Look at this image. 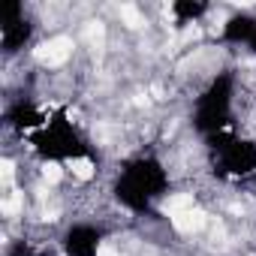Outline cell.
I'll return each mask as SVG.
<instances>
[{
  "instance_id": "cell-2",
  "label": "cell",
  "mask_w": 256,
  "mask_h": 256,
  "mask_svg": "<svg viewBox=\"0 0 256 256\" xmlns=\"http://www.w3.org/2000/svg\"><path fill=\"white\" fill-rule=\"evenodd\" d=\"M205 211H199V208H187V211H181V214H175L172 217V226L181 232V235H193V232H199V229H205Z\"/></svg>"
},
{
  "instance_id": "cell-5",
  "label": "cell",
  "mask_w": 256,
  "mask_h": 256,
  "mask_svg": "<svg viewBox=\"0 0 256 256\" xmlns=\"http://www.w3.org/2000/svg\"><path fill=\"white\" fill-rule=\"evenodd\" d=\"M64 178V169H60V163H46L42 166V181H48V184H58Z\"/></svg>"
},
{
  "instance_id": "cell-1",
  "label": "cell",
  "mask_w": 256,
  "mask_h": 256,
  "mask_svg": "<svg viewBox=\"0 0 256 256\" xmlns=\"http://www.w3.org/2000/svg\"><path fill=\"white\" fill-rule=\"evenodd\" d=\"M72 40L70 36H52L48 42H42L36 48V60L42 66H64L70 58H72Z\"/></svg>"
},
{
  "instance_id": "cell-3",
  "label": "cell",
  "mask_w": 256,
  "mask_h": 256,
  "mask_svg": "<svg viewBox=\"0 0 256 256\" xmlns=\"http://www.w3.org/2000/svg\"><path fill=\"white\" fill-rule=\"evenodd\" d=\"M66 169H70L72 178H78V181H90V178L96 175V166H94L90 157H70V160H66Z\"/></svg>"
},
{
  "instance_id": "cell-4",
  "label": "cell",
  "mask_w": 256,
  "mask_h": 256,
  "mask_svg": "<svg viewBox=\"0 0 256 256\" xmlns=\"http://www.w3.org/2000/svg\"><path fill=\"white\" fill-rule=\"evenodd\" d=\"M120 22H124L126 28H142V24H145L139 6H133V4H124V6H120Z\"/></svg>"
},
{
  "instance_id": "cell-6",
  "label": "cell",
  "mask_w": 256,
  "mask_h": 256,
  "mask_svg": "<svg viewBox=\"0 0 256 256\" xmlns=\"http://www.w3.org/2000/svg\"><path fill=\"white\" fill-rule=\"evenodd\" d=\"M96 256H120V253H118V247H112V244H100V247H96Z\"/></svg>"
}]
</instances>
